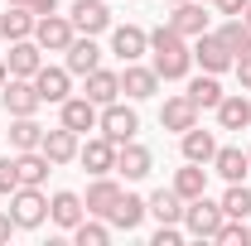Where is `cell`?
<instances>
[{
    "label": "cell",
    "mask_w": 251,
    "mask_h": 246,
    "mask_svg": "<svg viewBox=\"0 0 251 246\" xmlns=\"http://www.w3.org/2000/svg\"><path fill=\"white\" fill-rule=\"evenodd\" d=\"M150 58H155L150 68L159 73V82H179L193 68V49H188V39L179 29L159 25V29H150Z\"/></svg>",
    "instance_id": "cell-1"
},
{
    "label": "cell",
    "mask_w": 251,
    "mask_h": 246,
    "mask_svg": "<svg viewBox=\"0 0 251 246\" xmlns=\"http://www.w3.org/2000/svg\"><path fill=\"white\" fill-rule=\"evenodd\" d=\"M218 227H222V203H213L208 193L184 203V232H188V237L213 242V237H218Z\"/></svg>",
    "instance_id": "cell-2"
},
{
    "label": "cell",
    "mask_w": 251,
    "mask_h": 246,
    "mask_svg": "<svg viewBox=\"0 0 251 246\" xmlns=\"http://www.w3.org/2000/svg\"><path fill=\"white\" fill-rule=\"evenodd\" d=\"M97 130L106 135V140H135V130H140V116H135V106H126L121 97L116 101H106L101 106V116H97Z\"/></svg>",
    "instance_id": "cell-3"
},
{
    "label": "cell",
    "mask_w": 251,
    "mask_h": 246,
    "mask_svg": "<svg viewBox=\"0 0 251 246\" xmlns=\"http://www.w3.org/2000/svg\"><path fill=\"white\" fill-rule=\"evenodd\" d=\"M10 217H15V227L34 232V227H44V217H49V198H44L39 188L20 184L15 193H10Z\"/></svg>",
    "instance_id": "cell-4"
},
{
    "label": "cell",
    "mask_w": 251,
    "mask_h": 246,
    "mask_svg": "<svg viewBox=\"0 0 251 246\" xmlns=\"http://www.w3.org/2000/svg\"><path fill=\"white\" fill-rule=\"evenodd\" d=\"M73 39H77V29H73L68 15H58V10H53V15H39V25H34V44H39L44 53H63Z\"/></svg>",
    "instance_id": "cell-5"
},
{
    "label": "cell",
    "mask_w": 251,
    "mask_h": 246,
    "mask_svg": "<svg viewBox=\"0 0 251 246\" xmlns=\"http://www.w3.org/2000/svg\"><path fill=\"white\" fill-rule=\"evenodd\" d=\"M0 101H5L10 116H34V111L44 106V97H39V87H34V77H5Z\"/></svg>",
    "instance_id": "cell-6"
},
{
    "label": "cell",
    "mask_w": 251,
    "mask_h": 246,
    "mask_svg": "<svg viewBox=\"0 0 251 246\" xmlns=\"http://www.w3.org/2000/svg\"><path fill=\"white\" fill-rule=\"evenodd\" d=\"M193 63H203V73H227V68H237V53L208 29V34L193 39Z\"/></svg>",
    "instance_id": "cell-7"
},
{
    "label": "cell",
    "mask_w": 251,
    "mask_h": 246,
    "mask_svg": "<svg viewBox=\"0 0 251 246\" xmlns=\"http://www.w3.org/2000/svg\"><path fill=\"white\" fill-rule=\"evenodd\" d=\"M63 68H68L73 77H87V73L101 68V49H97L92 34H82V39H73V44L63 49Z\"/></svg>",
    "instance_id": "cell-8"
},
{
    "label": "cell",
    "mask_w": 251,
    "mask_h": 246,
    "mask_svg": "<svg viewBox=\"0 0 251 246\" xmlns=\"http://www.w3.org/2000/svg\"><path fill=\"white\" fill-rule=\"evenodd\" d=\"M77 159H82V169L87 174H116V140H106V135H92L87 145H77Z\"/></svg>",
    "instance_id": "cell-9"
},
{
    "label": "cell",
    "mask_w": 251,
    "mask_h": 246,
    "mask_svg": "<svg viewBox=\"0 0 251 246\" xmlns=\"http://www.w3.org/2000/svg\"><path fill=\"white\" fill-rule=\"evenodd\" d=\"M111 53L121 63H140L150 53V34L140 29V25H116V29H111Z\"/></svg>",
    "instance_id": "cell-10"
},
{
    "label": "cell",
    "mask_w": 251,
    "mask_h": 246,
    "mask_svg": "<svg viewBox=\"0 0 251 246\" xmlns=\"http://www.w3.org/2000/svg\"><path fill=\"white\" fill-rule=\"evenodd\" d=\"M150 169H155V154L145 150L140 140H121L116 145V174L121 179H145Z\"/></svg>",
    "instance_id": "cell-11"
},
{
    "label": "cell",
    "mask_w": 251,
    "mask_h": 246,
    "mask_svg": "<svg viewBox=\"0 0 251 246\" xmlns=\"http://www.w3.org/2000/svg\"><path fill=\"white\" fill-rule=\"evenodd\" d=\"M5 68H10V77H34V73L44 68V49H39L34 39H10Z\"/></svg>",
    "instance_id": "cell-12"
},
{
    "label": "cell",
    "mask_w": 251,
    "mask_h": 246,
    "mask_svg": "<svg viewBox=\"0 0 251 246\" xmlns=\"http://www.w3.org/2000/svg\"><path fill=\"white\" fill-rule=\"evenodd\" d=\"M68 20H73L77 34H106L111 29V10H106L101 0H77V5L68 10Z\"/></svg>",
    "instance_id": "cell-13"
},
{
    "label": "cell",
    "mask_w": 251,
    "mask_h": 246,
    "mask_svg": "<svg viewBox=\"0 0 251 246\" xmlns=\"http://www.w3.org/2000/svg\"><path fill=\"white\" fill-rule=\"evenodd\" d=\"M169 29H179L184 39L208 34V5H203V0H179L174 15H169Z\"/></svg>",
    "instance_id": "cell-14"
},
{
    "label": "cell",
    "mask_w": 251,
    "mask_h": 246,
    "mask_svg": "<svg viewBox=\"0 0 251 246\" xmlns=\"http://www.w3.org/2000/svg\"><path fill=\"white\" fill-rule=\"evenodd\" d=\"M34 87H39V97H44V101L63 106V101L73 97V73H68V68H49V63H44V68L34 73Z\"/></svg>",
    "instance_id": "cell-15"
},
{
    "label": "cell",
    "mask_w": 251,
    "mask_h": 246,
    "mask_svg": "<svg viewBox=\"0 0 251 246\" xmlns=\"http://www.w3.org/2000/svg\"><path fill=\"white\" fill-rule=\"evenodd\" d=\"M58 111H63V116H58V125L77 130V135L97 130V116H101V106H97V101H87V97H68V101H63Z\"/></svg>",
    "instance_id": "cell-16"
},
{
    "label": "cell",
    "mask_w": 251,
    "mask_h": 246,
    "mask_svg": "<svg viewBox=\"0 0 251 246\" xmlns=\"http://www.w3.org/2000/svg\"><path fill=\"white\" fill-rule=\"evenodd\" d=\"M39 150L49 154V164H53V169H58V164H73V159H77V130H68V125H58V130H44Z\"/></svg>",
    "instance_id": "cell-17"
},
{
    "label": "cell",
    "mask_w": 251,
    "mask_h": 246,
    "mask_svg": "<svg viewBox=\"0 0 251 246\" xmlns=\"http://www.w3.org/2000/svg\"><path fill=\"white\" fill-rule=\"evenodd\" d=\"M121 92L130 97V101H145V97H155V92H159V73H155V68H140V63H126V73H121Z\"/></svg>",
    "instance_id": "cell-18"
},
{
    "label": "cell",
    "mask_w": 251,
    "mask_h": 246,
    "mask_svg": "<svg viewBox=\"0 0 251 246\" xmlns=\"http://www.w3.org/2000/svg\"><path fill=\"white\" fill-rule=\"evenodd\" d=\"M159 125L184 135L188 125H198V106H193L188 97H164V106H159Z\"/></svg>",
    "instance_id": "cell-19"
},
{
    "label": "cell",
    "mask_w": 251,
    "mask_h": 246,
    "mask_svg": "<svg viewBox=\"0 0 251 246\" xmlns=\"http://www.w3.org/2000/svg\"><path fill=\"white\" fill-rule=\"evenodd\" d=\"M213 169H218L227 184H247L251 154H247V150H237V145H218V154H213Z\"/></svg>",
    "instance_id": "cell-20"
},
{
    "label": "cell",
    "mask_w": 251,
    "mask_h": 246,
    "mask_svg": "<svg viewBox=\"0 0 251 246\" xmlns=\"http://www.w3.org/2000/svg\"><path fill=\"white\" fill-rule=\"evenodd\" d=\"M49 217L58 222L63 232H73V227L87 217V203H82L77 193H68V188H63V193H53V198H49Z\"/></svg>",
    "instance_id": "cell-21"
},
{
    "label": "cell",
    "mask_w": 251,
    "mask_h": 246,
    "mask_svg": "<svg viewBox=\"0 0 251 246\" xmlns=\"http://www.w3.org/2000/svg\"><path fill=\"white\" fill-rule=\"evenodd\" d=\"M116 198H121V184L116 179H106V174H97V184L87 188V217H111V208H116Z\"/></svg>",
    "instance_id": "cell-22"
},
{
    "label": "cell",
    "mask_w": 251,
    "mask_h": 246,
    "mask_svg": "<svg viewBox=\"0 0 251 246\" xmlns=\"http://www.w3.org/2000/svg\"><path fill=\"white\" fill-rule=\"evenodd\" d=\"M218 125H222V130H247V125H251V97L227 92L218 101Z\"/></svg>",
    "instance_id": "cell-23"
},
{
    "label": "cell",
    "mask_w": 251,
    "mask_h": 246,
    "mask_svg": "<svg viewBox=\"0 0 251 246\" xmlns=\"http://www.w3.org/2000/svg\"><path fill=\"white\" fill-rule=\"evenodd\" d=\"M49 154L44 150H20L15 154V174H20V184H29V188H44V179H49Z\"/></svg>",
    "instance_id": "cell-24"
},
{
    "label": "cell",
    "mask_w": 251,
    "mask_h": 246,
    "mask_svg": "<svg viewBox=\"0 0 251 246\" xmlns=\"http://www.w3.org/2000/svg\"><path fill=\"white\" fill-rule=\"evenodd\" d=\"M179 145H184V159H193V164H213V154H218L213 130H198V125H188L179 135Z\"/></svg>",
    "instance_id": "cell-25"
},
{
    "label": "cell",
    "mask_w": 251,
    "mask_h": 246,
    "mask_svg": "<svg viewBox=\"0 0 251 246\" xmlns=\"http://www.w3.org/2000/svg\"><path fill=\"white\" fill-rule=\"evenodd\" d=\"M34 25H39V15L29 5H10L0 15V39H34Z\"/></svg>",
    "instance_id": "cell-26"
},
{
    "label": "cell",
    "mask_w": 251,
    "mask_h": 246,
    "mask_svg": "<svg viewBox=\"0 0 251 246\" xmlns=\"http://www.w3.org/2000/svg\"><path fill=\"white\" fill-rule=\"evenodd\" d=\"M106 222H111V227H121V232H135V227L145 222V198H140V193H121Z\"/></svg>",
    "instance_id": "cell-27"
},
{
    "label": "cell",
    "mask_w": 251,
    "mask_h": 246,
    "mask_svg": "<svg viewBox=\"0 0 251 246\" xmlns=\"http://www.w3.org/2000/svg\"><path fill=\"white\" fill-rule=\"evenodd\" d=\"M188 101H193V106H198V111H218V101L227 92H222L218 87V73H203V77H193V82H188Z\"/></svg>",
    "instance_id": "cell-28"
},
{
    "label": "cell",
    "mask_w": 251,
    "mask_h": 246,
    "mask_svg": "<svg viewBox=\"0 0 251 246\" xmlns=\"http://www.w3.org/2000/svg\"><path fill=\"white\" fill-rule=\"evenodd\" d=\"M145 213H155L159 222H184V198L174 193V184H169V188H155V193L145 198Z\"/></svg>",
    "instance_id": "cell-29"
},
{
    "label": "cell",
    "mask_w": 251,
    "mask_h": 246,
    "mask_svg": "<svg viewBox=\"0 0 251 246\" xmlns=\"http://www.w3.org/2000/svg\"><path fill=\"white\" fill-rule=\"evenodd\" d=\"M87 101H97V106H106V101H116L121 97V73H106V68H97V73H87Z\"/></svg>",
    "instance_id": "cell-30"
},
{
    "label": "cell",
    "mask_w": 251,
    "mask_h": 246,
    "mask_svg": "<svg viewBox=\"0 0 251 246\" xmlns=\"http://www.w3.org/2000/svg\"><path fill=\"white\" fill-rule=\"evenodd\" d=\"M174 193H179V198H203V193H208V169H203V164H193V159H184V169H179V174H174Z\"/></svg>",
    "instance_id": "cell-31"
},
{
    "label": "cell",
    "mask_w": 251,
    "mask_h": 246,
    "mask_svg": "<svg viewBox=\"0 0 251 246\" xmlns=\"http://www.w3.org/2000/svg\"><path fill=\"white\" fill-rule=\"evenodd\" d=\"M39 140H44V125L34 121V116H10V150H39Z\"/></svg>",
    "instance_id": "cell-32"
},
{
    "label": "cell",
    "mask_w": 251,
    "mask_h": 246,
    "mask_svg": "<svg viewBox=\"0 0 251 246\" xmlns=\"http://www.w3.org/2000/svg\"><path fill=\"white\" fill-rule=\"evenodd\" d=\"M218 39L232 49V53H237V58H242V53H251V25L242 20V15H232V20L218 29Z\"/></svg>",
    "instance_id": "cell-33"
},
{
    "label": "cell",
    "mask_w": 251,
    "mask_h": 246,
    "mask_svg": "<svg viewBox=\"0 0 251 246\" xmlns=\"http://www.w3.org/2000/svg\"><path fill=\"white\" fill-rule=\"evenodd\" d=\"M222 217H251V188L247 184H227V193H222Z\"/></svg>",
    "instance_id": "cell-34"
},
{
    "label": "cell",
    "mask_w": 251,
    "mask_h": 246,
    "mask_svg": "<svg viewBox=\"0 0 251 246\" xmlns=\"http://www.w3.org/2000/svg\"><path fill=\"white\" fill-rule=\"evenodd\" d=\"M73 237H77V246H106L111 242V227L97 222V217H82V222L73 227Z\"/></svg>",
    "instance_id": "cell-35"
},
{
    "label": "cell",
    "mask_w": 251,
    "mask_h": 246,
    "mask_svg": "<svg viewBox=\"0 0 251 246\" xmlns=\"http://www.w3.org/2000/svg\"><path fill=\"white\" fill-rule=\"evenodd\" d=\"M213 242H222V246H251L247 217H222V227H218V237H213Z\"/></svg>",
    "instance_id": "cell-36"
},
{
    "label": "cell",
    "mask_w": 251,
    "mask_h": 246,
    "mask_svg": "<svg viewBox=\"0 0 251 246\" xmlns=\"http://www.w3.org/2000/svg\"><path fill=\"white\" fill-rule=\"evenodd\" d=\"M15 188H20V174H15V159H10V154H5V159H0V193H5V198H10V193H15Z\"/></svg>",
    "instance_id": "cell-37"
},
{
    "label": "cell",
    "mask_w": 251,
    "mask_h": 246,
    "mask_svg": "<svg viewBox=\"0 0 251 246\" xmlns=\"http://www.w3.org/2000/svg\"><path fill=\"white\" fill-rule=\"evenodd\" d=\"M237 82H242V92H251V53L237 58Z\"/></svg>",
    "instance_id": "cell-38"
},
{
    "label": "cell",
    "mask_w": 251,
    "mask_h": 246,
    "mask_svg": "<svg viewBox=\"0 0 251 246\" xmlns=\"http://www.w3.org/2000/svg\"><path fill=\"white\" fill-rule=\"evenodd\" d=\"M213 5H218V15H227V20H232V15H242V10H247V0H213Z\"/></svg>",
    "instance_id": "cell-39"
},
{
    "label": "cell",
    "mask_w": 251,
    "mask_h": 246,
    "mask_svg": "<svg viewBox=\"0 0 251 246\" xmlns=\"http://www.w3.org/2000/svg\"><path fill=\"white\" fill-rule=\"evenodd\" d=\"M29 10H34V15H53V10H58V0H29Z\"/></svg>",
    "instance_id": "cell-40"
},
{
    "label": "cell",
    "mask_w": 251,
    "mask_h": 246,
    "mask_svg": "<svg viewBox=\"0 0 251 246\" xmlns=\"http://www.w3.org/2000/svg\"><path fill=\"white\" fill-rule=\"evenodd\" d=\"M10 232H15V217H10V208L0 213V242H10Z\"/></svg>",
    "instance_id": "cell-41"
},
{
    "label": "cell",
    "mask_w": 251,
    "mask_h": 246,
    "mask_svg": "<svg viewBox=\"0 0 251 246\" xmlns=\"http://www.w3.org/2000/svg\"><path fill=\"white\" fill-rule=\"evenodd\" d=\"M5 77H10V68H5V58H0V87H5Z\"/></svg>",
    "instance_id": "cell-42"
},
{
    "label": "cell",
    "mask_w": 251,
    "mask_h": 246,
    "mask_svg": "<svg viewBox=\"0 0 251 246\" xmlns=\"http://www.w3.org/2000/svg\"><path fill=\"white\" fill-rule=\"evenodd\" d=\"M242 20H247V25H251V0H247V10H242Z\"/></svg>",
    "instance_id": "cell-43"
},
{
    "label": "cell",
    "mask_w": 251,
    "mask_h": 246,
    "mask_svg": "<svg viewBox=\"0 0 251 246\" xmlns=\"http://www.w3.org/2000/svg\"><path fill=\"white\" fill-rule=\"evenodd\" d=\"M10 5H29V0H10Z\"/></svg>",
    "instance_id": "cell-44"
},
{
    "label": "cell",
    "mask_w": 251,
    "mask_h": 246,
    "mask_svg": "<svg viewBox=\"0 0 251 246\" xmlns=\"http://www.w3.org/2000/svg\"><path fill=\"white\" fill-rule=\"evenodd\" d=\"M203 5H213V0H203Z\"/></svg>",
    "instance_id": "cell-45"
},
{
    "label": "cell",
    "mask_w": 251,
    "mask_h": 246,
    "mask_svg": "<svg viewBox=\"0 0 251 246\" xmlns=\"http://www.w3.org/2000/svg\"><path fill=\"white\" fill-rule=\"evenodd\" d=\"M169 5H179V0H169Z\"/></svg>",
    "instance_id": "cell-46"
},
{
    "label": "cell",
    "mask_w": 251,
    "mask_h": 246,
    "mask_svg": "<svg viewBox=\"0 0 251 246\" xmlns=\"http://www.w3.org/2000/svg\"><path fill=\"white\" fill-rule=\"evenodd\" d=\"M247 154H251V150H247Z\"/></svg>",
    "instance_id": "cell-47"
}]
</instances>
